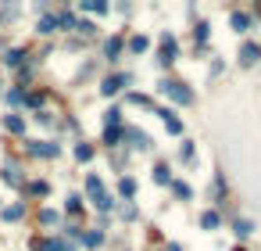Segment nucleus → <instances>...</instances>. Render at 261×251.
<instances>
[{
  "mask_svg": "<svg viewBox=\"0 0 261 251\" xmlns=\"http://www.w3.org/2000/svg\"><path fill=\"white\" fill-rule=\"evenodd\" d=\"M236 233H240V237H247V233H251V223H247V219H236Z\"/></svg>",
  "mask_w": 261,
  "mask_h": 251,
  "instance_id": "f8f14e48",
  "label": "nucleus"
},
{
  "mask_svg": "<svg viewBox=\"0 0 261 251\" xmlns=\"http://www.w3.org/2000/svg\"><path fill=\"white\" fill-rule=\"evenodd\" d=\"M258 54H261V50L254 47V43H247V47H243V50H240V61H243V65H251V61H254V57H258Z\"/></svg>",
  "mask_w": 261,
  "mask_h": 251,
  "instance_id": "423d86ee",
  "label": "nucleus"
},
{
  "mask_svg": "<svg viewBox=\"0 0 261 251\" xmlns=\"http://www.w3.org/2000/svg\"><path fill=\"white\" fill-rule=\"evenodd\" d=\"M118 190H122V194H126V198H129V194H132V190H136V183H132V180H122V183H118Z\"/></svg>",
  "mask_w": 261,
  "mask_h": 251,
  "instance_id": "4468645a",
  "label": "nucleus"
},
{
  "mask_svg": "<svg viewBox=\"0 0 261 251\" xmlns=\"http://www.w3.org/2000/svg\"><path fill=\"white\" fill-rule=\"evenodd\" d=\"M54 25H57L54 18H43V22H40V33H54Z\"/></svg>",
  "mask_w": 261,
  "mask_h": 251,
  "instance_id": "2eb2a0df",
  "label": "nucleus"
},
{
  "mask_svg": "<svg viewBox=\"0 0 261 251\" xmlns=\"http://www.w3.org/2000/svg\"><path fill=\"white\" fill-rule=\"evenodd\" d=\"M7 129H11V133H22V119H14V115H11V119H7Z\"/></svg>",
  "mask_w": 261,
  "mask_h": 251,
  "instance_id": "dca6fc26",
  "label": "nucleus"
},
{
  "mask_svg": "<svg viewBox=\"0 0 261 251\" xmlns=\"http://www.w3.org/2000/svg\"><path fill=\"white\" fill-rule=\"evenodd\" d=\"M75 154H79V158H83V161H86V158H89V154H93V147H89V144H79V147H75Z\"/></svg>",
  "mask_w": 261,
  "mask_h": 251,
  "instance_id": "ddd939ff",
  "label": "nucleus"
},
{
  "mask_svg": "<svg viewBox=\"0 0 261 251\" xmlns=\"http://www.w3.org/2000/svg\"><path fill=\"white\" fill-rule=\"evenodd\" d=\"M161 94H168L172 100H179V104H190V90L179 83H161Z\"/></svg>",
  "mask_w": 261,
  "mask_h": 251,
  "instance_id": "f257e3e1",
  "label": "nucleus"
},
{
  "mask_svg": "<svg viewBox=\"0 0 261 251\" xmlns=\"http://www.w3.org/2000/svg\"><path fill=\"white\" fill-rule=\"evenodd\" d=\"M22 204H11V208H4V219H22Z\"/></svg>",
  "mask_w": 261,
  "mask_h": 251,
  "instance_id": "1a4fd4ad",
  "label": "nucleus"
},
{
  "mask_svg": "<svg viewBox=\"0 0 261 251\" xmlns=\"http://www.w3.org/2000/svg\"><path fill=\"white\" fill-rule=\"evenodd\" d=\"M158 115H165V126H168V133H182V122H179V119H175V115L168 111V108H165V111H158Z\"/></svg>",
  "mask_w": 261,
  "mask_h": 251,
  "instance_id": "7ed1b4c3",
  "label": "nucleus"
},
{
  "mask_svg": "<svg viewBox=\"0 0 261 251\" xmlns=\"http://www.w3.org/2000/svg\"><path fill=\"white\" fill-rule=\"evenodd\" d=\"M129 47H132L136 54H140V50H147V36H132V43H129Z\"/></svg>",
  "mask_w": 261,
  "mask_h": 251,
  "instance_id": "9d476101",
  "label": "nucleus"
},
{
  "mask_svg": "<svg viewBox=\"0 0 261 251\" xmlns=\"http://www.w3.org/2000/svg\"><path fill=\"white\" fill-rule=\"evenodd\" d=\"M29 151H33V154H43V158H54V154H57V147H54V144H33Z\"/></svg>",
  "mask_w": 261,
  "mask_h": 251,
  "instance_id": "20e7f679",
  "label": "nucleus"
},
{
  "mask_svg": "<svg viewBox=\"0 0 261 251\" xmlns=\"http://www.w3.org/2000/svg\"><path fill=\"white\" fill-rule=\"evenodd\" d=\"M172 57H175V43H172V36H165V47H161V61L168 65Z\"/></svg>",
  "mask_w": 261,
  "mask_h": 251,
  "instance_id": "39448f33",
  "label": "nucleus"
},
{
  "mask_svg": "<svg viewBox=\"0 0 261 251\" xmlns=\"http://www.w3.org/2000/svg\"><path fill=\"white\" fill-rule=\"evenodd\" d=\"M4 180H7V183H14V187H18V183H22V176H18V169H14V165H11V169L4 172Z\"/></svg>",
  "mask_w": 261,
  "mask_h": 251,
  "instance_id": "9b49d317",
  "label": "nucleus"
},
{
  "mask_svg": "<svg viewBox=\"0 0 261 251\" xmlns=\"http://www.w3.org/2000/svg\"><path fill=\"white\" fill-rule=\"evenodd\" d=\"M154 176H158V183H168V169H165V165H158Z\"/></svg>",
  "mask_w": 261,
  "mask_h": 251,
  "instance_id": "f3484780",
  "label": "nucleus"
},
{
  "mask_svg": "<svg viewBox=\"0 0 261 251\" xmlns=\"http://www.w3.org/2000/svg\"><path fill=\"white\" fill-rule=\"evenodd\" d=\"M201 226L204 230H215V226H218V212H204L201 215Z\"/></svg>",
  "mask_w": 261,
  "mask_h": 251,
  "instance_id": "0eeeda50",
  "label": "nucleus"
},
{
  "mask_svg": "<svg viewBox=\"0 0 261 251\" xmlns=\"http://www.w3.org/2000/svg\"><path fill=\"white\" fill-rule=\"evenodd\" d=\"M247 25H251V18H247V14H233V29H240V33H243Z\"/></svg>",
  "mask_w": 261,
  "mask_h": 251,
  "instance_id": "6e6552de",
  "label": "nucleus"
},
{
  "mask_svg": "<svg viewBox=\"0 0 261 251\" xmlns=\"http://www.w3.org/2000/svg\"><path fill=\"white\" fill-rule=\"evenodd\" d=\"M122 83H129V76H111V79H104V86H100V90H104V94H115Z\"/></svg>",
  "mask_w": 261,
  "mask_h": 251,
  "instance_id": "f03ea898",
  "label": "nucleus"
}]
</instances>
